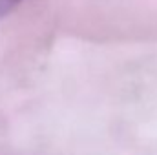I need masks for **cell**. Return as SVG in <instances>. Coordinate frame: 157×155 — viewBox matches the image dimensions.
I'll return each mask as SVG.
<instances>
[{
  "label": "cell",
  "instance_id": "obj_1",
  "mask_svg": "<svg viewBox=\"0 0 157 155\" xmlns=\"http://www.w3.org/2000/svg\"><path fill=\"white\" fill-rule=\"evenodd\" d=\"M24 0H0V18L7 17L15 7H18Z\"/></svg>",
  "mask_w": 157,
  "mask_h": 155
}]
</instances>
